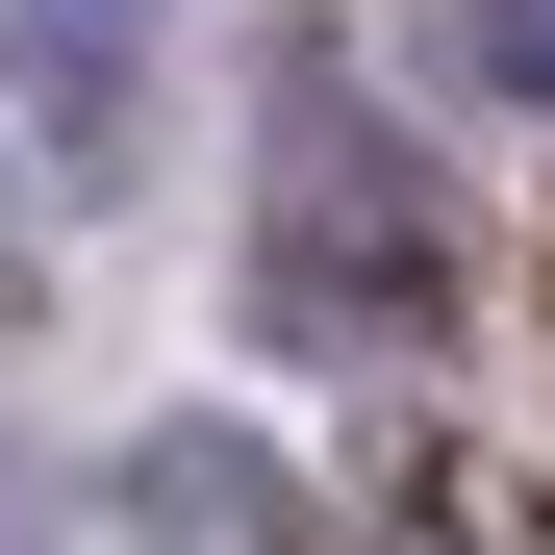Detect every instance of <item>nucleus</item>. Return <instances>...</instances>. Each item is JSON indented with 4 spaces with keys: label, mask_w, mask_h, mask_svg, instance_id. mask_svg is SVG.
Listing matches in <instances>:
<instances>
[{
    "label": "nucleus",
    "mask_w": 555,
    "mask_h": 555,
    "mask_svg": "<svg viewBox=\"0 0 555 555\" xmlns=\"http://www.w3.org/2000/svg\"><path fill=\"white\" fill-rule=\"evenodd\" d=\"M253 328L278 353H429L454 328V203L353 127L328 51H278V203H253Z\"/></svg>",
    "instance_id": "obj_1"
},
{
    "label": "nucleus",
    "mask_w": 555,
    "mask_h": 555,
    "mask_svg": "<svg viewBox=\"0 0 555 555\" xmlns=\"http://www.w3.org/2000/svg\"><path fill=\"white\" fill-rule=\"evenodd\" d=\"M0 76H26L51 177H152V76H177V0H0Z\"/></svg>",
    "instance_id": "obj_2"
},
{
    "label": "nucleus",
    "mask_w": 555,
    "mask_h": 555,
    "mask_svg": "<svg viewBox=\"0 0 555 555\" xmlns=\"http://www.w3.org/2000/svg\"><path fill=\"white\" fill-rule=\"evenodd\" d=\"M127 555H304V480L253 429H152L127 454Z\"/></svg>",
    "instance_id": "obj_3"
},
{
    "label": "nucleus",
    "mask_w": 555,
    "mask_h": 555,
    "mask_svg": "<svg viewBox=\"0 0 555 555\" xmlns=\"http://www.w3.org/2000/svg\"><path fill=\"white\" fill-rule=\"evenodd\" d=\"M429 76H480V102H555V0H429Z\"/></svg>",
    "instance_id": "obj_4"
}]
</instances>
